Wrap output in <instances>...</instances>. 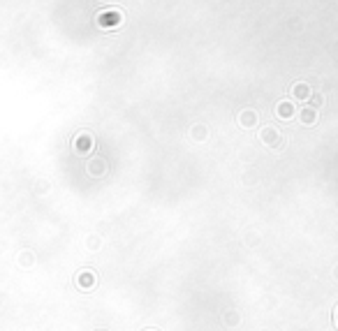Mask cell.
Instances as JSON below:
<instances>
[{
    "label": "cell",
    "instance_id": "6da1fadb",
    "mask_svg": "<svg viewBox=\"0 0 338 331\" xmlns=\"http://www.w3.org/2000/svg\"><path fill=\"white\" fill-rule=\"evenodd\" d=\"M123 21V17H121V12H111V10H109V12H102L100 14V17H97V24L102 26V28H111V26H118Z\"/></svg>",
    "mask_w": 338,
    "mask_h": 331
},
{
    "label": "cell",
    "instance_id": "7a4b0ae2",
    "mask_svg": "<svg viewBox=\"0 0 338 331\" xmlns=\"http://www.w3.org/2000/svg\"><path fill=\"white\" fill-rule=\"evenodd\" d=\"M301 120L306 123V125L315 123V120H317V111H315V109H303V111H301Z\"/></svg>",
    "mask_w": 338,
    "mask_h": 331
},
{
    "label": "cell",
    "instance_id": "3957f363",
    "mask_svg": "<svg viewBox=\"0 0 338 331\" xmlns=\"http://www.w3.org/2000/svg\"><path fill=\"white\" fill-rule=\"evenodd\" d=\"M278 116L290 118V116H292V104L290 102H280V104H278Z\"/></svg>",
    "mask_w": 338,
    "mask_h": 331
},
{
    "label": "cell",
    "instance_id": "277c9868",
    "mask_svg": "<svg viewBox=\"0 0 338 331\" xmlns=\"http://www.w3.org/2000/svg\"><path fill=\"white\" fill-rule=\"evenodd\" d=\"M294 97H308V86L306 84H296L294 86Z\"/></svg>",
    "mask_w": 338,
    "mask_h": 331
},
{
    "label": "cell",
    "instance_id": "5b68a950",
    "mask_svg": "<svg viewBox=\"0 0 338 331\" xmlns=\"http://www.w3.org/2000/svg\"><path fill=\"white\" fill-rule=\"evenodd\" d=\"M241 123H246V127H250L255 123V114L253 111H246V114H241Z\"/></svg>",
    "mask_w": 338,
    "mask_h": 331
}]
</instances>
